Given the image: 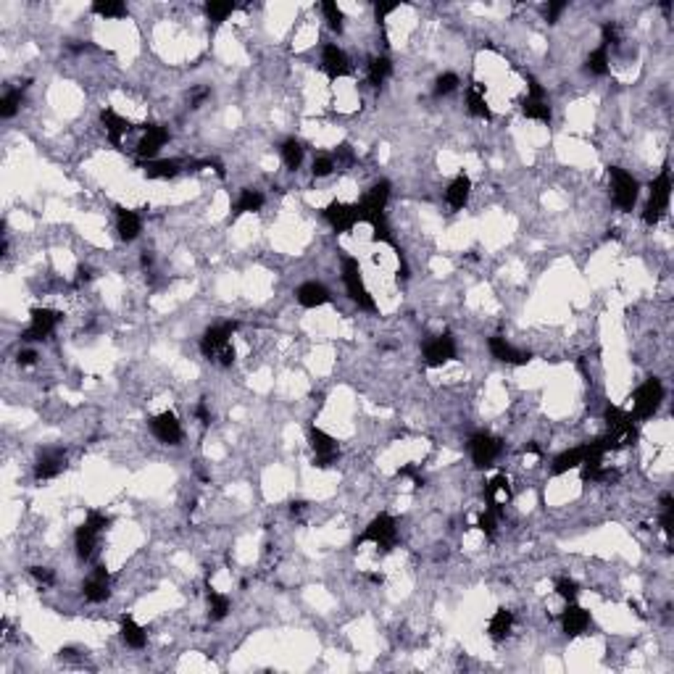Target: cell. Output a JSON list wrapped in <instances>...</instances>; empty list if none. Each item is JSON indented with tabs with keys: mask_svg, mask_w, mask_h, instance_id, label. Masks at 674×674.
<instances>
[{
	"mask_svg": "<svg viewBox=\"0 0 674 674\" xmlns=\"http://www.w3.org/2000/svg\"><path fill=\"white\" fill-rule=\"evenodd\" d=\"M398 8V3H374V13H377V21H385L387 13H393Z\"/></svg>",
	"mask_w": 674,
	"mask_h": 674,
	"instance_id": "816d5d0a",
	"label": "cell"
},
{
	"mask_svg": "<svg viewBox=\"0 0 674 674\" xmlns=\"http://www.w3.org/2000/svg\"><path fill=\"white\" fill-rule=\"evenodd\" d=\"M511 501V482L506 474H495L490 482L485 485V504L487 508H498L504 511V506Z\"/></svg>",
	"mask_w": 674,
	"mask_h": 674,
	"instance_id": "44dd1931",
	"label": "cell"
},
{
	"mask_svg": "<svg viewBox=\"0 0 674 674\" xmlns=\"http://www.w3.org/2000/svg\"><path fill=\"white\" fill-rule=\"evenodd\" d=\"M335 169H337V166H335L332 153H322V156H316V158H313V163H311V174H313V177H319V180L330 177Z\"/></svg>",
	"mask_w": 674,
	"mask_h": 674,
	"instance_id": "bcb514c9",
	"label": "cell"
},
{
	"mask_svg": "<svg viewBox=\"0 0 674 674\" xmlns=\"http://www.w3.org/2000/svg\"><path fill=\"white\" fill-rule=\"evenodd\" d=\"M511 627H513V614L508 609H498V611L490 616V622H487V635H490L493 643H501V640L508 637Z\"/></svg>",
	"mask_w": 674,
	"mask_h": 674,
	"instance_id": "f546056e",
	"label": "cell"
},
{
	"mask_svg": "<svg viewBox=\"0 0 674 674\" xmlns=\"http://www.w3.org/2000/svg\"><path fill=\"white\" fill-rule=\"evenodd\" d=\"M92 13H98L103 19H124L127 16V6L119 0H106V3H92L90 6Z\"/></svg>",
	"mask_w": 674,
	"mask_h": 674,
	"instance_id": "74e56055",
	"label": "cell"
},
{
	"mask_svg": "<svg viewBox=\"0 0 674 674\" xmlns=\"http://www.w3.org/2000/svg\"><path fill=\"white\" fill-rule=\"evenodd\" d=\"M398 477H411L416 487H422V485H424V480L419 477V472H416V466H411V463H408V466H403V469H398Z\"/></svg>",
	"mask_w": 674,
	"mask_h": 674,
	"instance_id": "f5cc1de1",
	"label": "cell"
},
{
	"mask_svg": "<svg viewBox=\"0 0 674 674\" xmlns=\"http://www.w3.org/2000/svg\"><path fill=\"white\" fill-rule=\"evenodd\" d=\"M140 263H142V266H151L153 258H151V256H148V253H145V256H142V258H140Z\"/></svg>",
	"mask_w": 674,
	"mask_h": 674,
	"instance_id": "be15d7a7",
	"label": "cell"
},
{
	"mask_svg": "<svg viewBox=\"0 0 674 674\" xmlns=\"http://www.w3.org/2000/svg\"><path fill=\"white\" fill-rule=\"evenodd\" d=\"M237 327H240L237 322H224V324H216V327H208L201 337L203 356H206V358H216L219 351L232 342V335L237 332Z\"/></svg>",
	"mask_w": 674,
	"mask_h": 674,
	"instance_id": "8fae6325",
	"label": "cell"
},
{
	"mask_svg": "<svg viewBox=\"0 0 674 674\" xmlns=\"http://www.w3.org/2000/svg\"><path fill=\"white\" fill-rule=\"evenodd\" d=\"M66 469V453L61 448H48L37 456V463H35V477L45 482V480H56L61 472Z\"/></svg>",
	"mask_w": 674,
	"mask_h": 674,
	"instance_id": "e0dca14e",
	"label": "cell"
},
{
	"mask_svg": "<svg viewBox=\"0 0 674 674\" xmlns=\"http://www.w3.org/2000/svg\"><path fill=\"white\" fill-rule=\"evenodd\" d=\"M263 208V195L258 190H240L237 201H235V216L242 213H256Z\"/></svg>",
	"mask_w": 674,
	"mask_h": 674,
	"instance_id": "836d02e7",
	"label": "cell"
},
{
	"mask_svg": "<svg viewBox=\"0 0 674 674\" xmlns=\"http://www.w3.org/2000/svg\"><path fill=\"white\" fill-rule=\"evenodd\" d=\"M390 201V182L382 180L377 182L372 190H366L361 201H358V208H361V222H372L377 216H385V206Z\"/></svg>",
	"mask_w": 674,
	"mask_h": 674,
	"instance_id": "7c38bea8",
	"label": "cell"
},
{
	"mask_svg": "<svg viewBox=\"0 0 674 674\" xmlns=\"http://www.w3.org/2000/svg\"><path fill=\"white\" fill-rule=\"evenodd\" d=\"M119 624H121V640L127 643V648H135V651L145 648V643H148V632L142 630L140 624L135 622V616L121 614Z\"/></svg>",
	"mask_w": 674,
	"mask_h": 674,
	"instance_id": "83f0119b",
	"label": "cell"
},
{
	"mask_svg": "<svg viewBox=\"0 0 674 674\" xmlns=\"http://www.w3.org/2000/svg\"><path fill=\"white\" fill-rule=\"evenodd\" d=\"M280 153H282V161H285V166H287V169H290V171H298V169H301L303 153H306V148H303V142H301V140H295V137L285 140V142H282Z\"/></svg>",
	"mask_w": 674,
	"mask_h": 674,
	"instance_id": "d6a6232c",
	"label": "cell"
},
{
	"mask_svg": "<svg viewBox=\"0 0 674 674\" xmlns=\"http://www.w3.org/2000/svg\"><path fill=\"white\" fill-rule=\"evenodd\" d=\"M180 171L182 163L177 158H153V161H145V166H142V174L148 180H174Z\"/></svg>",
	"mask_w": 674,
	"mask_h": 674,
	"instance_id": "4316f807",
	"label": "cell"
},
{
	"mask_svg": "<svg viewBox=\"0 0 674 674\" xmlns=\"http://www.w3.org/2000/svg\"><path fill=\"white\" fill-rule=\"evenodd\" d=\"M609 180H611V195H614L616 206L622 211H632L635 203H637V195H640V182L635 180L627 169H622V166H611L609 169Z\"/></svg>",
	"mask_w": 674,
	"mask_h": 674,
	"instance_id": "5b68a950",
	"label": "cell"
},
{
	"mask_svg": "<svg viewBox=\"0 0 674 674\" xmlns=\"http://www.w3.org/2000/svg\"><path fill=\"white\" fill-rule=\"evenodd\" d=\"M661 401H664V385H661V380H656V377L645 380V382L635 390L632 416L635 419H651V416L659 411Z\"/></svg>",
	"mask_w": 674,
	"mask_h": 674,
	"instance_id": "8992f818",
	"label": "cell"
},
{
	"mask_svg": "<svg viewBox=\"0 0 674 674\" xmlns=\"http://www.w3.org/2000/svg\"><path fill=\"white\" fill-rule=\"evenodd\" d=\"M237 8L235 3H219V0H208L206 3V16L213 27H219L222 21H227V16H232V11Z\"/></svg>",
	"mask_w": 674,
	"mask_h": 674,
	"instance_id": "f35d334b",
	"label": "cell"
},
{
	"mask_svg": "<svg viewBox=\"0 0 674 674\" xmlns=\"http://www.w3.org/2000/svg\"><path fill=\"white\" fill-rule=\"evenodd\" d=\"M216 358H219V363H222V366H232V361H235V345L230 342L227 348H222Z\"/></svg>",
	"mask_w": 674,
	"mask_h": 674,
	"instance_id": "db71d44e",
	"label": "cell"
},
{
	"mask_svg": "<svg viewBox=\"0 0 674 674\" xmlns=\"http://www.w3.org/2000/svg\"><path fill=\"white\" fill-rule=\"evenodd\" d=\"M303 508H306V504H303V501H292V504H290V513H292V516H295V513H301Z\"/></svg>",
	"mask_w": 674,
	"mask_h": 674,
	"instance_id": "91938a15",
	"label": "cell"
},
{
	"mask_svg": "<svg viewBox=\"0 0 674 674\" xmlns=\"http://www.w3.org/2000/svg\"><path fill=\"white\" fill-rule=\"evenodd\" d=\"M195 416L201 419L203 427H208V424H211V411H208V406H206L203 401L198 403V406H195Z\"/></svg>",
	"mask_w": 674,
	"mask_h": 674,
	"instance_id": "11a10c76",
	"label": "cell"
},
{
	"mask_svg": "<svg viewBox=\"0 0 674 674\" xmlns=\"http://www.w3.org/2000/svg\"><path fill=\"white\" fill-rule=\"evenodd\" d=\"M504 519V511H498V508H487L485 506V511L480 513V519H477V527L485 532V537H493L495 535V524Z\"/></svg>",
	"mask_w": 674,
	"mask_h": 674,
	"instance_id": "60d3db41",
	"label": "cell"
},
{
	"mask_svg": "<svg viewBox=\"0 0 674 674\" xmlns=\"http://www.w3.org/2000/svg\"><path fill=\"white\" fill-rule=\"evenodd\" d=\"M587 453H590V443L577 445V448H569V451L558 453V456L554 458V474H566V472H572V469H580L582 461L587 458Z\"/></svg>",
	"mask_w": 674,
	"mask_h": 674,
	"instance_id": "cb8c5ba5",
	"label": "cell"
},
{
	"mask_svg": "<svg viewBox=\"0 0 674 674\" xmlns=\"http://www.w3.org/2000/svg\"><path fill=\"white\" fill-rule=\"evenodd\" d=\"M563 11H566V3H563V0H558V3H548V6H545V21H548V24H556Z\"/></svg>",
	"mask_w": 674,
	"mask_h": 674,
	"instance_id": "681fc988",
	"label": "cell"
},
{
	"mask_svg": "<svg viewBox=\"0 0 674 674\" xmlns=\"http://www.w3.org/2000/svg\"><path fill=\"white\" fill-rule=\"evenodd\" d=\"M166 142H169V130L166 127H161V124H145L142 127V137L137 142V156L153 161Z\"/></svg>",
	"mask_w": 674,
	"mask_h": 674,
	"instance_id": "2e32d148",
	"label": "cell"
},
{
	"mask_svg": "<svg viewBox=\"0 0 674 674\" xmlns=\"http://www.w3.org/2000/svg\"><path fill=\"white\" fill-rule=\"evenodd\" d=\"M453 358H456V340H453L451 332L437 335V337H432V340L424 345V361H427V366H432V369L453 361Z\"/></svg>",
	"mask_w": 674,
	"mask_h": 674,
	"instance_id": "4fadbf2b",
	"label": "cell"
},
{
	"mask_svg": "<svg viewBox=\"0 0 674 674\" xmlns=\"http://www.w3.org/2000/svg\"><path fill=\"white\" fill-rule=\"evenodd\" d=\"M363 543H374L382 554H390L395 545H398V524L390 513H377L372 522L366 524V530L358 535L356 545Z\"/></svg>",
	"mask_w": 674,
	"mask_h": 674,
	"instance_id": "7a4b0ae2",
	"label": "cell"
},
{
	"mask_svg": "<svg viewBox=\"0 0 674 674\" xmlns=\"http://www.w3.org/2000/svg\"><path fill=\"white\" fill-rule=\"evenodd\" d=\"M111 527V516H106L101 511H87L85 522L77 527V535H74V545H77V556L82 561L92 558L95 554V545H98V537H101L103 530Z\"/></svg>",
	"mask_w": 674,
	"mask_h": 674,
	"instance_id": "6da1fadb",
	"label": "cell"
},
{
	"mask_svg": "<svg viewBox=\"0 0 674 674\" xmlns=\"http://www.w3.org/2000/svg\"><path fill=\"white\" fill-rule=\"evenodd\" d=\"M332 158H335V166H337V169H348V166L356 163V153H353V148L348 145V142H340V145L332 151Z\"/></svg>",
	"mask_w": 674,
	"mask_h": 674,
	"instance_id": "7dc6e473",
	"label": "cell"
},
{
	"mask_svg": "<svg viewBox=\"0 0 674 674\" xmlns=\"http://www.w3.org/2000/svg\"><path fill=\"white\" fill-rule=\"evenodd\" d=\"M369 227H372V240L374 242H385V245H393V248H395V237H393L390 224H387V219H385V216H377V219H372V222H369ZM395 251H398V248H395Z\"/></svg>",
	"mask_w": 674,
	"mask_h": 674,
	"instance_id": "ab89813d",
	"label": "cell"
},
{
	"mask_svg": "<svg viewBox=\"0 0 674 674\" xmlns=\"http://www.w3.org/2000/svg\"><path fill=\"white\" fill-rule=\"evenodd\" d=\"M466 106H469V113L477 116V119H485V121L493 119V111H490L487 98H485L482 82H472V87H469V92H466Z\"/></svg>",
	"mask_w": 674,
	"mask_h": 674,
	"instance_id": "f1b7e54d",
	"label": "cell"
},
{
	"mask_svg": "<svg viewBox=\"0 0 674 674\" xmlns=\"http://www.w3.org/2000/svg\"><path fill=\"white\" fill-rule=\"evenodd\" d=\"M82 595H85V601H90V604L108 601V595H111V574H108L106 566H95V569H92L90 577L82 582Z\"/></svg>",
	"mask_w": 674,
	"mask_h": 674,
	"instance_id": "5bb4252c",
	"label": "cell"
},
{
	"mask_svg": "<svg viewBox=\"0 0 674 674\" xmlns=\"http://www.w3.org/2000/svg\"><path fill=\"white\" fill-rule=\"evenodd\" d=\"M324 219L330 222V227L337 235H345V232H351L356 224L361 222V208H358V203L332 201L324 208Z\"/></svg>",
	"mask_w": 674,
	"mask_h": 674,
	"instance_id": "9c48e42d",
	"label": "cell"
},
{
	"mask_svg": "<svg viewBox=\"0 0 674 674\" xmlns=\"http://www.w3.org/2000/svg\"><path fill=\"white\" fill-rule=\"evenodd\" d=\"M308 445L313 451V466L316 469H330L337 456H340V448H337V440L332 435H327L319 427H308Z\"/></svg>",
	"mask_w": 674,
	"mask_h": 674,
	"instance_id": "52a82bcc",
	"label": "cell"
},
{
	"mask_svg": "<svg viewBox=\"0 0 674 674\" xmlns=\"http://www.w3.org/2000/svg\"><path fill=\"white\" fill-rule=\"evenodd\" d=\"M151 432L166 445H180L182 440V424L171 411H163L151 419Z\"/></svg>",
	"mask_w": 674,
	"mask_h": 674,
	"instance_id": "ac0fdd59",
	"label": "cell"
},
{
	"mask_svg": "<svg viewBox=\"0 0 674 674\" xmlns=\"http://www.w3.org/2000/svg\"><path fill=\"white\" fill-rule=\"evenodd\" d=\"M27 85H30V82H24L21 87H16V90H8L6 95H3V101H0V116H3V119L16 116L21 101H24V90H27Z\"/></svg>",
	"mask_w": 674,
	"mask_h": 674,
	"instance_id": "d590c367",
	"label": "cell"
},
{
	"mask_svg": "<svg viewBox=\"0 0 674 674\" xmlns=\"http://www.w3.org/2000/svg\"><path fill=\"white\" fill-rule=\"evenodd\" d=\"M16 361H19V366H32V363H37V353H35V351H19Z\"/></svg>",
	"mask_w": 674,
	"mask_h": 674,
	"instance_id": "9f6ffc18",
	"label": "cell"
},
{
	"mask_svg": "<svg viewBox=\"0 0 674 674\" xmlns=\"http://www.w3.org/2000/svg\"><path fill=\"white\" fill-rule=\"evenodd\" d=\"M390 74H393V61L387 58V56H374V58L369 61V82H372L374 87H380Z\"/></svg>",
	"mask_w": 674,
	"mask_h": 674,
	"instance_id": "e575fe53",
	"label": "cell"
},
{
	"mask_svg": "<svg viewBox=\"0 0 674 674\" xmlns=\"http://www.w3.org/2000/svg\"><path fill=\"white\" fill-rule=\"evenodd\" d=\"M487 348H490L495 361L513 363V366H524V363L532 361V353L516 351L511 342H506V337H501V335H493V337L487 340Z\"/></svg>",
	"mask_w": 674,
	"mask_h": 674,
	"instance_id": "d6986e66",
	"label": "cell"
},
{
	"mask_svg": "<svg viewBox=\"0 0 674 674\" xmlns=\"http://www.w3.org/2000/svg\"><path fill=\"white\" fill-rule=\"evenodd\" d=\"M295 301L301 303L303 308H319V306H327L332 301V295L322 282H303L295 290Z\"/></svg>",
	"mask_w": 674,
	"mask_h": 674,
	"instance_id": "7402d4cb",
	"label": "cell"
},
{
	"mask_svg": "<svg viewBox=\"0 0 674 674\" xmlns=\"http://www.w3.org/2000/svg\"><path fill=\"white\" fill-rule=\"evenodd\" d=\"M90 277H92L90 269H85V266H80V269H77V277H74V285L80 287V285H85V282H90Z\"/></svg>",
	"mask_w": 674,
	"mask_h": 674,
	"instance_id": "6f0895ef",
	"label": "cell"
},
{
	"mask_svg": "<svg viewBox=\"0 0 674 674\" xmlns=\"http://www.w3.org/2000/svg\"><path fill=\"white\" fill-rule=\"evenodd\" d=\"M469 195H472V180H469L466 174H458V177L448 185L445 201H448V206H451L453 211H461L463 206L469 203Z\"/></svg>",
	"mask_w": 674,
	"mask_h": 674,
	"instance_id": "d4e9b609",
	"label": "cell"
},
{
	"mask_svg": "<svg viewBox=\"0 0 674 674\" xmlns=\"http://www.w3.org/2000/svg\"><path fill=\"white\" fill-rule=\"evenodd\" d=\"M208 98V90H198L195 95H192V101H190V106L192 108H201V103Z\"/></svg>",
	"mask_w": 674,
	"mask_h": 674,
	"instance_id": "680465c9",
	"label": "cell"
},
{
	"mask_svg": "<svg viewBox=\"0 0 674 674\" xmlns=\"http://www.w3.org/2000/svg\"><path fill=\"white\" fill-rule=\"evenodd\" d=\"M672 527H674V501H672V495L666 493L661 495V530H664L666 540L672 537Z\"/></svg>",
	"mask_w": 674,
	"mask_h": 674,
	"instance_id": "f6af8a7d",
	"label": "cell"
},
{
	"mask_svg": "<svg viewBox=\"0 0 674 674\" xmlns=\"http://www.w3.org/2000/svg\"><path fill=\"white\" fill-rule=\"evenodd\" d=\"M585 71H590L595 77H606L609 74V48H604V45L595 48L585 61Z\"/></svg>",
	"mask_w": 674,
	"mask_h": 674,
	"instance_id": "8d00e7d4",
	"label": "cell"
},
{
	"mask_svg": "<svg viewBox=\"0 0 674 674\" xmlns=\"http://www.w3.org/2000/svg\"><path fill=\"white\" fill-rule=\"evenodd\" d=\"M556 595H558L561 601H566V604H574L577 595H580V585L574 582L572 577H558V580H556Z\"/></svg>",
	"mask_w": 674,
	"mask_h": 674,
	"instance_id": "7bdbcfd3",
	"label": "cell"
},
{
	"mask_svg": "<svg viewBox=\"0 0 674 674\" xmlns=\"http://www.w3.org/2000/svg\"><path fill=\"white\" fill-rule=\"evenodd\" d=\"M30 574L37 580L40 585H45V587H51V585H56V574H53V569H48V566H32Z\"/></svg>",
	"mask_w": 674,
	"mask_h": 674,
	"instance_id": "c3c4849f",
	"label": "cell"
},
{
	"mask_svg": "<svg viewBox=\"0 0 674 674\" xmlns=\"http://www.w3.org/2000/svg\"><path fill=\"white\" fill-rule=\"evenodd\" d=\"M101 124L106 127V135H108V140L113 142V145H119L121 137L127 135V132H132V121L124 119L121 113H116L113 108H103L101 111Z\"/></svg>",
	"mask_w": 674,
	"mask_h": 674,
	"instance_id": "603a6c76",
	"label": "cell"
},
{
	"mask_svg": "<svg viewBox=\"0 0 674 674\" xmlns=\"http://www.w3.org/2000/svg\"><path fill=\"white\" fill-rule=\"evenodd\" d=\"M524 453H532V456H540V445L537 443H530L527 448H524Z\"/></svg>",
	"mask_w": 674,
	"mask_h": 674,
	"instance_id": "6125c7cd",
	"label": "cell"
},
{
	"mask_svg": "<svg viewBox=\"0 0 674 674\" xmlns=\"http://www.w3.org/2000/svg\"><path fill=\"white\" fill-rule=\"evenodd\" d=\"M458 74H453V71H445V74H440L437 80H435V98H445V95H451L456 87H458Z\"/></svg>",
	"mask_w": 674,
	"mask_h": 674,
	"instance_id": "ee69618b",
	"label": "cell"
},
{
	"mask_svg": "<svg viewBox=\"0 0 674 674\" xmlns=\"http://www.w3.org/2000/svg\"><path fill=\"white\" fill-rule=\"evenodd\" d=\"M116 230H119L121 240H137V235L142 232V219L137 211H130V208H116Z\"/></svg>",
	"mask_w": 674,
	"mask_h": 674,
	"instance_id": "484cf974",
	"label": "cell"
},
{
	"mask_svg": "<svg viewBox=\"0 0 674 674\" xmlns=\"http://www.w3.org/2000/svg\"><path fill=\"white\" fill-rule=\"evenodd\" d=\"M322 69L324 74L330 77V80H342V77H351V61H348V56H345V51H342L340 45H335V42H327L322 51Z\"/></svg>",
	"mask_w": 674,
	"mask_h": 674,
	"instance_id": "9a60e30c",
	"label": "cell"
},
{
	"mask_svg": "<svg viewBox=\"0 0 674 674\" xmlns=\"http://www.w3.org/2000/svg\"><path fill=\"white\" fill-rule=\"evenodd\" d=\"M501 451H504V443L487 432H477L469 440V453H472V461L477 469H490L495 458L501 456Z\"/></svg>",
	"mask_w": 674,
	"mask_h": 674,
	"instance_id": "ba28073f",
	"label": "cell"
},
{
	"mask_svg": "<svg viewBox=\"0 0 674 674\" xmlns=\"http://www.w3.org/2000/svg\"><path fill=\"white\" fill-rule=\"evenodd\" d=\"M669 201H672V177H669V166L661 169V174L654 180L651 185V198L645 203V211H643V222L645 224H659L661 216L669 208Z\"/></svg>",
	"mask_w": 674,
	"mask_h": 674,
	"instance_id": "3957f363",
	"label": "cell"
},
{
	"mask_svg": "<svg viewBox=\"0 0 674 674\" xmlns=\"http://www.w3.org/2000/svg\"><path fill=\"white\" fill-rule=\"evenodd\" d=\"M206 598H208V619L211 622H222L224 616L230 614V598L222 595L219 590H213L211 585L206 587Z\"/></svg>",
	"mask_w": 674,
	"mask_h": 674,
	"instance_id": "1f68e13d",
	"label": "cell"
},
{
	"mask_svg": "<svg viewBox=\"0 0 674 674\" xmlns=\"http://www.w3.org/2000/svg\"><path fill=\"white\" fill-rule=\"evenodd\" d=\"M558 622H561L566 637H577V635H582L590 627V611H585L582 606L577 604H566V609L558 616Z\"/></svg>",
	"mask_w": 674,
	"mask_h": 674,
	"instance_id": "ffe728a7",
	"label": "cell"
},
{
	"mask_svg": "<svg viewBox=\"0 0 674 674\" xmlns=\"http://www.w3.org/2000/svg\"><path fill=\"white\" fill-rule=\"evenodd\" d=\"M619 42V30H616V24H604V48H609V45H616Z\"/></svg>",
	"mask_w": 674,
	"mask_h": 674,
	"instance_id": "f907efd6",
	"label": "cell"
},
{
	"mask_svg": "<svg viewBox=\"0 0 674 674\" xmlns=\"http://www.w3.org/2000/svg\"><path fill=\"white\" fill-rule=\"evenodd\" d=\"M522 113L527 119L532 121H543V124H551V106H548V98H527L522 103Z\"/></svg>",
	"mask_w": 674,
	"mask_h": 674,
	"instance_id": "4dcf8cb0",
	"label": "cell"
},
{
	"mask_svg": "<svg viewBox=\"0 0 674 674\" xmlns=\"http://www.w3.org/2000/svg\"><path fill=\"white\" fill-rule=\"evenodd\" d=\"M342 282H345V290L351 295V301L363 308V311H377V303H374L372 292L366 290L361 277V266L353 256H342Z\"/></svg>",
	"mask_w": 674,
	"mask_h": 674,
	"instance_id": "277c9868",
	"label": "cell"
},
{
	"mask_svg": "<svg viewBox=\"0 0 674 674\" xmlns=\"http://www.w3.org/2000/svg\"><path fill=\"white\" fill-rule=\"evenodd\" d=\"M61 322V313L53 311V308H32L30 311V327H27V332L21 335V340L24 342H37V340H45L48 335L56 330V324Z\"/></svg>",
	"mask_w": 674,
	"mask_h": 674,
	"instance_id": "30bf717a",
	"label": "cell"
},
{
	"mask_svg": "<svg viewBox=\"0 0 674 674\" xmlns=\"http://www.w3.org/2000/svg\"><path fill=\"white\" fill-rule=\"evenodd\" d=\"M366 580H372L374 585H382L385 582V577H382V574H377V572H369V574H366Z\"/></svg>",
	"mask_w": 674,
	"mask_h": 674,
	"instance_id": "94428289",
	"label": "cell"
},
{
	"mask_svg": "<svg viewBox=\"0 0 674 674\" xmlns=\"http://www.w3.org/2000/svg\"><path fill=\"white\" fill-rule=\"evenodd\" d=\"M322 11H324V19H327V24H330V30L340 35V32H342V21H345V16H342L340 6H337L335 0H324V3H322Z\"/></svg>",
	"mask_w": 674,
	"mask_h": 674,
	"instance_id": "b9f144b4",
	"label": "cell"
}]
</instances>
